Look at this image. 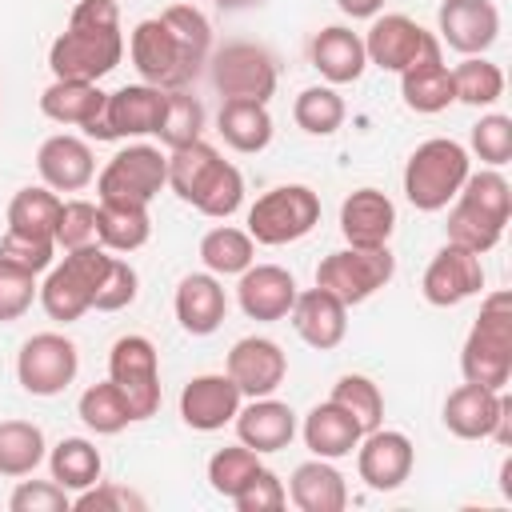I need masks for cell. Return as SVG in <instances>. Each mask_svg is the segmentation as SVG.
Listing matches in <instances>:
<instances>
[{"mask_svg": "<svg viewBox=\"0 0 512 512\" xmlns=\"http://www.w3.org/2000/svg\"><path fill=\"white\" fill-rule=\"evenodd\" d=\"M212 48V24L192 4H172L132 28V64L144 84L164 92L188 88Z\"/></svg>", "mask_w": 512, "mask_h": 512, "instance_id": "6da1fadb", "label": "cell"}, {"mask_svg": "<svg viewBox=\"0 0 512 512\" xmlns=\"http://www.w3.org/2000/svg\"><path fill=\"white\" fill-rule=\"evenodd\" d=\"M124 56L120 8L116 0H80L68 16V28L48 48V68L56 80H100Z\"/></svg>", "mask_w": 512, "mask_h": 512, "instance_id": "7a4b0ae2", "label": "cell"}, {"mask_svg": "<svg viewBox=\"0 0 512 512\" xmlns=\"http://www.w3.org/2000/svg\"><path fill=\"white\" fill-rule=\"evenodd\" d=\"M512 216V184L488 168V172H468V180L456 192V204L448 212V244H460L476 256L500 244L504 228Z\"/></svg>", "mask_w": 512, "mask_h": 512, "instance_id": "3957f363", "label": "cell"}, {"mask_svg": "<svg viewBox=\"0 0 512 512\" xmlns=\"http://www.w3.org/2000/svg\"><path fill=\"white\" fill-rule=\"evenodd\" d=\"M460 372L468 384L504 392L512 380V292H492L464 340Z\"/></svg>", "mask_w": 512, "mask_h": 512, "instance_id": "277c9868", "label": "cell"}, {"mask_svg": "<svg viewBox=\"0 0 512 512\" xmlns=\"http://www.w3.org/2000/svg\"><path fill=\"white\" fill-rule=\"evenodd\" d=\"M468 172H472L468 148L448 136H432L404 164V196L420 212H440L448 208V200H456Z\"/></svg>", "mask_w": 512, "mask_h": 512, "instance_id": "5b68a950", "label": "cell"}, {"mask_svg": "<svg viewBox=\"0 0 512 512\" xmlns=\"http://www.w3.org/2000/svg\"><path fill=\"white\" fill-rule=\"evenodd\" d=\"M108 264H112V256H108V248H100V244H84V248L64 252V260H60L56 268H48V276H44V284H40V304H44V312H48L52 320H60V324L80 320V316L92 308V296H96V288H100Z\"/></svg>", "mask_w": 512, "mask_h": 512, "instance_id": "8992f818", "label": "cell"}, {"mask_svg": "<svg viewBox=\"0 0 512 512\" xmlns=\"http://www.w3.org/2000/svg\"><path fill=\"white\" fill-rule=\"evenodd\" d=\"M320 224V196L308 184H280L248 208V236L256 244H292Z\"/></svg>", "mask_w": 512, "mask_h": 512, "instance_id": "52a82bcc", "label": "cell"}, {"mask_svg": "<svg viewBox=\"0 0 512 512\" xmlns=\"http://www.w3.org/2000/svg\"><path fill=\"white\" fill-rule=\"evenodd\" d=\"M392 276H396V256L388 252V244L384 248H352L348 244L340 252H328L316 268V284L328 288L344 304H364Z\"/></svg>", "mask_w": 512, "mask_h": 512, "instance_id": "ba28073f", "label": "cell"}, {"mask_svg": "<svg viewBox=\"0 0 512 512\" xmlns=\"http://www.w3.org/2000/svg\"><path fill=\"white\" fill-rule=\"evenodd\" d=\"M168 184V156L152 144H128L120 148L100 180H96V192L100 200H116V204H152V196Z\"/></svg>", "mask_w": 512, "mask_h": 512, "instance_id": "9c48e42d", "label": "cell"}, {"mask_svg": "<svg viewBox=\"0 0 512 512\" xmlns=\"http://www.w3.org/2000/svg\"><path fill=\"white\" fill-rule=\"evenodd\" d=\"M108 380L124 392L136 420L156 416L160 408V360L148 336H120L108 352Z\"/></svg>", "mask_w": 512, "mask_h": 512, "instance_id": "30bf717a", "label": "cell"}, {"mask_svg": "<svg viewBox=\"0 0 512 512\" xmlns=\"http://www.w3.org/2000/svg\"><path fill=\"white\" fill-rule=\"evenodd\" d=\"M212 84L224 100H260L268 104V96L276 92V60L268 48L236 40L224 44L212 56Z\"/></svg>", "mask_w": 512, "mask_h": 512, "instance_id": "8fae6325", "label": "cell"}, {"mask_svg": "<svg viewBox=\"0 0 512 512\" xmlns=\"http://www.w3.org/2000/svg\"><path fill=\"white\" fill-rule=\"evenodd\" d=\"M80 372V352L60 332H36L24 340L16 356V380L32 396H56L64 392Z\"/></svg>", "mask_w": 512, "mask_h": 512, "instance_id": "7c38bea8", "label": "cell"}, {"mask_svg": "<svg viewBox=\"0 0 512 512\" xmlns=\"http://www.w3.org/2000/svg\"><path fill=\"white\" fill-rule=\"evenodd\" d=\"M364 52H368V64L384 68V72H404L420 60H436L440 56V40L420 28L412 16H376L368 36H364Z\"/></svg>", "mask_w": 512, "mask_h": 512, "instance_id": "4fadbf2b", "label": "cell"}, {"mask_svg": "<svg viewBox=\"0 0 512 512\" xmlns=\"http://www.w3.org/2000/svg\"><path fill=\"white\" fill-rule=\"evenodd\" d=\"M164 88L156 84H124L116 92H108L100 116L84 128L92 140H120V136H148L160 124L164 112Z\"/></svg>", "mask_w": 512, "mask_h": 512, "instance_id": "5bb4252c", "label": "cell"}, {"mask_svg": "<svg viewBox=\"0 0 512 512\" xmlns=\"http://www.w3.org/2000/svg\"><path fill=\"white\" fill-rule=\"evenodd\" d=\"M412 440L404 432H388V428H372L360 436L356 444V472L372 492H392L412 476Z\"/></svg>", "mask_w": 512, "mask_h": 512, "instance_id": "9a60e30c", "label": "cell"}, {"mask_svg": "<svg viewBox=\"0 0 512 512\" xmlns=\"http://www.w3.org/2000/svg\"><path fill=\"white\" fill-rule=\"evenodd\" d=\"M424 300L436 304V308H452L468 296H476L484 288V268H480V256L460 248V244H444L428 272H424Z\"/></svg>", "mask_w": 512, "mask_h": 512, "instance_id": "2e32d148", "label": "cell"}, {"mask_svg": "<svg viewBox=\"0 0 512 512\" xmlns=\"http://www.w3.org/2000/svg\"><path fill=\"white\" fill-rule=\"evenodd\" d=\"M284 372H288V360L280 344L268 336H244L228 352V376L240 388V396H252V400L272 396L284 384Z\"/></svg>", "mask_w": 512, "mask_h": 512, "instance_id": "e0dca14e", "label": "cell"}, {"mask_svg": "<svg viewBox=\"0 0 512 512\" xmlns=\"http://www.w3.org/2000/svg\"><path fill=\"white\" fill-rule=\"evenodd\" d=\"M440 36L460 56H480L500 36V12L492 0H444L440 4Z\"/></svg>", "mask_w": 512, "mask_h": 512, "instance_id": "ac0fdd59", "label": "cell"}, {"mask_svg": "<svg viewBox=\"0 0 512 512\" xmlns=\"http://www.w3.org/2000/svg\"><path fill=\"white\" fill-rule=\"evenodd\" d=\"M236 412H240V388L232 384L228 372L192 376L180 392V416L196 432H216L228 420H236Z\"/></svg>", "mask_w": 512, "mask_h": 512, "instance_id": "d6986e66", "label": "cell"}, {"mask_svg": "<svg viewBox=\"0 0 512 512\" xmlns=\"http://www.w3.org/2000/svg\"><path fill=\"white\" fill-rule=\"evenodd\" d=\"M288 316H292L296 336H300L308 348H316V352L336 348V344L344 340V332H348V304L336 300V296H332L328 288H320V284L308 288V292H296Z\"/></svg>", "mask_w": 512, "mask_h": 512, "instance_id": "ffe728a7", "label": "cell"}, {"mask_svg": "<svg viewBox=\"0 0 512 512\" xmlns=\"http://www.w3.org/2000/svg\"><path fill=\"white\" fill-rule=\"evenodd\" d=\"M512 404V396L480 388V384H460L456 392H448L444 400V428L460 440H488L504 416V408Z\"/></svg>", "mask_w": 512, "mask_h": 512, "instance_id": "44dd1931", "label": "cell"}, {"mask_svg": "<svg viewBox=\"0 0 512 512\" xmlns=\"http://www.w3.org/2000/svg\"><path fill=\"white\" fill-rule=\"evenodd\" d=\"M236 300L248 320H284L296 300V280L280 264H248L240 272Z\"/></svg>", "mask_w": 512, "mask_h": 512, "instance_id": "7402d4cb", "label": "cell"}, {"mask_svg": "<svg viewBox=\"0 0 512 512\" xmlns=\"http://www.w3.org/2000/svg\"><path fill=\"white\" fill-rule=\"evenodd\" d=\"M396 228V204L380 188H356L340 204V232L352 248H384Z\"/></svg>", "mask_w": 512, "mask_h": 512, "instance_id": "603a6c76", "label": "cell"}, {"mask_svg": "<svg viewBox=\"0 0 512 512\" xmlns=\"http://www.w3.org/2000/svg\"><path fill=\"white\" fill-rule=\"evenodd\" d=\"M36 168H40V180L52 188V192H80L92 184L96 176V160H92V148L80 140V136H48L36 152Z\"/></svg>", "mask_w": 512, "mask_h": 512, "instance_id": "cb8c5ba5", "label": "cell"}, {"mask_svg": "<svg viewBox=\"0 0 512 512\" xmlns=\"http://www.w3.org/2000/svg\"><path fill=\"white\" fill-rule=\"evenodd\" d=\"M312 68L328 80V84H352L364 76L368 68V52H364V36H356L344 24H328L312 36Z\"/></svg>", "mask_w": 512, "mask_h": 512, "instance_id": "d4e9b609", "label": "cell"}, {"mask_svg": "<svg viewBox=\"0 0 512 512\" xmlns=\"http://www.w3.org/2000/svg\"><path fill=\"white\" fill-rule=\"evenodd\" d=\"M236 436L252 452H280L296 436V412L272 396H256L248 408L236 412Z\"/></svg>", "mask_w": 512, "mask_h": 512, "instance_id": "484cf974", "label": "cell"}, {"mask_svg": "<svg viewBox=\"0 0 512 512\" xmlns=\"http://www.w3.org/2000/svg\"><path fill=\"white\" fill-rule=\"evenodd\" d=\"M224 312H228V296L220 288V280L212 272H192L180 280L176 288V320L184 332L192 336H208L224 324Z\"/></svg>", "mask_w": 512, "mask_h": 512, "instance_id": "4316f807", "label": "cell"}, {"mask_svg": "<svg viewBox=\"0 0 512 512\" xmlns=\"http://www.w3.org/2000/svg\"><path fill=\"white\" fill-rule=\"evenodd\" d=\"M360 436H364V428H360L356 416L344 412L336 400H324V404H316V408L304 416V444H308V452L320 456V460H340V456H348V452L360 444Z\"/></svg>", "mask_w": 512, "mask_h": 512, "instance_id": "83f0119b", "label": "cell"}, {"mask_svg": "<svg viewBox=\"0 0 512 512\" xmlns=\"http://www.w3.org/2000/svg\"><path fill=\"white\" fill-rule=\"evenodd\" d=\"M288 496L300 512H340L348 504V488H344V476L328 464V460H304L296 472H292V484H288Z\"/></svg>", "mask_w": 512, "mask_h": 512, "instance_id": "f1b7e54d", "label": "cell"}, {"mask_svg": "<svg viewBox=\"0 0 512 512\" xmlns=\"http://www.w3.org/2000/svg\"><path fill=\"white\" fill-rule=\"evenodd\" d=\"M108 92H100L92 80H52L44 92H40V112L56 124H76V128H88L100 108H104Z\"/></svg>", "mask_w": 512, "mask_h": 512, "instance_id": "f546056e", "label": "cell"}, {"mask_svg": "<svg viewBox=\"0 0 512 512\" xmlns=\"http://www.w3.org/2000/svg\"><path fill=\"white\" fill-rule=\"evenodd\" d=\"M152 236V220L144 204H116L100 200L96 204V240L108 252H136Z\"/></svg>", "mask_w": 512, "mask_h": 512, "instance_id": "4dcf8cb0", "label": "cell"}, {"mask_svg": "<svg viewBox=\"0 0 512 512\" xmlns=\"http://www.w3.org/2000/svg\"><path fill=\"white\" fill-rule=\"evenodd\" d=\"M400 96L412 112H444L452 100H456V88H452V68L436 56V60H420L412 68L400 72Z\"/></svg>", "mask_w": 512, "mask_h": 512, "instance_id": "1f68e13d", "label": "cell"}, {"mask_svg": "<svg viewBox=\"0 0 512 512\" xmlns=\"http://www.w3.org/2000/svg\"><path fill=\"white\" fill-rule=\"evenodd\" d=\"M216 128L224 144L236 152H264L272 140V116H268V104L260 100H224Z\"/></svg>", "mask_w": 512, "mask_h": 512, "instance_id": "d6a6232c", "label": "cell"}, {"mask_svg": "<svg viewBox=\"0 0 512 512\" xmlns=\"http://www.w3.org/2000/svg\"><path fill=\"white\" fill-rule=\"evenodd\" d=\"M220 164L224 160H220V152L212 144L192 140L184 148H172V156H168V184H172V192L184 204H196V196L204 192V184L216 176Z\"/></svg>", "mask_w": 512, "mask_h": 512, "instance_id": "836d02e7", "label": "cell"}, {"mask_svg": "<svg viewBox=\"0 0 512 512\" xmlns=\"http://www.w3.org/2000/svg\"><path fill=\"white\" fill-rule=\"evenodd\" d=\"M48 468H52V480L60 488H72V492H84L100 480L104 472V460L96 452V444H88L84 436H64L52 452H48Z\"/></svg>", "mask_w": 512, "mask_h": 512, "instance_id": "e575fe53", "label": "cell"}, {"mask_svg": "<svg viewBox=\"0 0 512 512\" xmlns=\"http://www.w3.org/2000/svg\"><path fill=\"white\" fill-rule=\"evenodd\" d=\"M56 216H60V200L48 184L44 188H20L8 204V232L56 240Z\"/></svg>", "mask_w": 512, "mask_h": 512, "instance_id": "d590c367", "label": "cell"}, {"mask_svg": "<svg viewBox=\"0 0 512 512\" xmlns=\"http://www.w3.org/2000/svg\"><path fill=\"white\" fill-rule=\"evenodd\" d=\"M200 260H204V268H208L212 276H240V272L256 260V240H252L248 232H240V228L220 224V228L204 232V240H200Z\"/></svg>", "mask_w": 512, "mask_h": 512, "instance_id": "8d00e7d4", "label": "cell"}, {"mask_svg": "<svg viewBox=\"0 0 512 512\" xmlns=\"http://www.w3.org/2000/svg\"><path fill=\"white\" fill-rule=\"evenodd\" d=\"M44 460V432L28 420H0V476H32Z\"/></svg>", "mask_w": 512, "mask_h": 512, "instance_id": "74e56055", "label": "cell"}, {"mask_svg": "<svg viewBox=\"0 0 512 512\" xmlns=\"http://www.w3.org/2000/svg\"><path fill=\"white\" fill-rule=\"evenodd\" d=\"M76 412H80V420H84L96 436H116V432H124V428L136 420L132 408H128V400H124V392H120L112 380L84 388Z\"/></svg>", "mask_w": 512, "mask_h": 512, "instance_id": "f35d334b", "label": "cell"}, {"mask_svg": "<svg viewBox=\"0 0 512 512\" xmlns=\"http://www.w3.org/2000/svg\"><path fill=\"white\" fill-rule=\"evenodd\" d=\"M200 132H204V104L196 96H188L184 88H172L164 96V112H160V124H156L160 144L184 148V144L200 140Z\"/></svg>", "mask_w": 512, "mask_h": 512, "instance_id": "ab89813d", "label": "cell"}, {"mask_svg": "<svg viewBox=\"0 0 512 512\" xmlns=\"http://www.w3.org/2000/svg\"><path fill=\"white\" fill-rule=\"evenodd\" d=\"M452 88H456L460 104L488 108V104H496L504 96V72L484 56H468L464 64L452 68Z\"/></svg>", "mask_w": 512, "mask_h": 512, "instance_id": "60d3db41", "label": "cell"}, {"mask_svg": "<svg viewBox=\"0 0 512 512\" xmlns=\"http://www.w3.org/2000/svg\"><path fill=\"white\" fill-rule=\"evenodd\" d=\"M292 120L308 132V136H332L344 124V100L336 96V88H304L292 104Z\"/></svg>", "mask_w": 512, "mask_h": 512, "instance_id": "b9f144b4", "label": "cell"}, {"mask_svg": "<svg viewBox=\"0 0 512 512\" xmlns=\"http://www.w3.org/2000/svg\"><path fill=\"white\" fill-rule=\"evenodd\" d=\"M260 468H264L260 464V452H252L248 444H228V448H220L208 460V484H212V492H220V496L232 500Z\"/></svg>", "mask_w": 512, "mask_h": 512, "instance_id": "7bdbcfd3", "label": "cell"}, {"mask_svg": "<svg viewBox=\"0 0 512 512\" xmlns=\"http://www.w3.org/2000/svg\"><path fill=\"white\" fill-rule=\"evenodd\" d=\"M332 400H336L344 412H352V416H356V424H360L364 432L380 428V416H384V396H380V388H376L368 376H356V372L340 376V380L332 384Z\"/></svg>", "mask_w": 512, "mask_h": 512, "instance_id": "ee69618b", "label": "cell"}, {"mask_svg": "<svg viewBox=\"0 0 512 512\" xmlns=\"http://www.w3.org/2000/svg\"><path fill=\"white\" fill-rule=\"evenodd\" d=\"M244 204V176L224 160L220 168H216V176L204 184V192L196 196V212H204V216H212V220H228L236 208Z\"/></svg>", "mask_w": 512, "mask_h": 512, "instance_id": "f6af8a7d", "label": "cell"}, {"mask_svg": "<svg viewBox=\"0 0 512 512\" xmlns=\"http://www.w3.org/2000/svg\"><path fill=\"white\" fill-rule=\"evenodd\" d=\"M36 296H40L36 272H28V268H20V264L0 256V324L20 320L32 308Z\"/></svg>", "mask_w": 512, "mask_h": 512, "instance_id": "bcb514c9", "label": "cell"}, {"mask_svg": "<svg viewBox=\"0 0 512 512\" xmlns=\"http://www.w3.org/2000/svg\"><path fill=\"white\" fill-rule=\"evenodd\" d=\"M472 152H476L484 164H492V168L508 164V160H512V116L492 112V116H484L480 124H472Z\"/></svg>", "mask_w": 512, "mask_h": 512, "instance_id": "7dc6e473", "label": "cell"}, {"mask_svg": "<svg viewBox=\"0 0 512 512\" xmlns=\"http://www.w3.org/2000/svg\"><path fill=\"white\" fill-rule=\"evenodd\" d=\"M96 244V204L88 200H60V216H56V248L72 252Z\"/></svg>", "mask_w": 512, "mask_h": 512, "instance_id": "c3c4849f", "label": "cell"}, {"mask_svg": "<svg viewBox=\"0 0 512 512\" xmlns=\"http://www.w3.org/2000/svg\"><path fill=\"white\" fill-rule=\"evenodd\" d=\"M136 288H140L136 268L128 260L112 256V264H108V272H104V280H100V288L92 296V308L96 312H120V308H128L136 300Z\"/></svg>", "mask_w": 512, "mask_h": 512, "instance_id": "681fc988", "label": "cell"}, {"mask_svg": "<svg viewBox=\"0 0 512 512\" xmlns=\"http://www.w3.org/2000/svg\"><path fill=\"white\" fill-rule=\"evenodd\" d=\"M8 508L12 512H68L72 500H68V488H60L56 480H20Z\"/></svg>", "mask_w": 512, "mask_h": 512, "instance_id": "f907efd6", "label": "cell"}, {"mask_svg": "<svg viewBox=\"0 0 512 512\" xmlns=\"http://www.w3.org/2000/svg\"><path fill=\"white\" fill-rule=\"evenodd\" d=\"M232 504H236L240 512H280V508L288 504V492H284V484H280L276 472L260 468V472L232 496Z\"/></svg>", "mask_w": 512, "mask_h": 512, "instance_id": "816d5d0a", "label": "cell"}, {"mask_svg": "<svg viewBox=\"0 0 512 512\" xmlns=\"http://www.w3.org/2000/svg\"><path fill=\"white\" fill-rule=\"evenodd\" d=\"M0 256L40 276V272L52 268L56 240H36V236H20V232H4V236H0Z\"/></svg>", "mask_w": 512, "mask_h": 512, "instance_id": "f5cc1de1", "label": "cell"}, {"mask_svg": "<svg viewBox=\"0 0 512 512\" xmlns=\"http://www.w3.org/2000/svg\"><path fill=\"white\" fill-rule=\"evenodd\" d=\"M72 508H80V512H104V508H120V512H128V508H144V496L140 492H132V488H124V484H92V488H84L76 500H72Z\"/></svg>", "mask_w": 512, "mask_h": 512, "instance_id": "db71d44e", "label": "cell"}, {"mask_svg": "<svg viewBox=\"0 0 512 512\" xmlns=\"http://www.w3.org/2000/svg\"><path fill=\"white\" fill-rule=\"evenodd\" d=\"M336 8L344 16H352V20H372L384 8V0H336Z\"/></svg>", "mask_w": 512, "mask_h": 512, "instance_id": "11a10c76", "label": "cell"}, {"mask_svg": "<svg viewBox=\"0 0 512 512\" xmlns=\"http://www.w3.org/2000/svg\"><path fill=\"white\" fill-rule=\"evenodd\" d=\"M216 8H224V12H236V8H248V4H260V0H212Z\"/></svg>", "mask_w": 512, "mask_h": 512, "instance_id": "9f6ffc18", "label": "cell"}]
</instances>
